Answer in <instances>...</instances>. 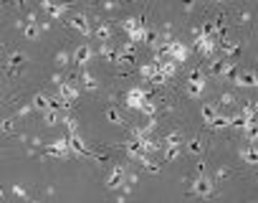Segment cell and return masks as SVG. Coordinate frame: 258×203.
I'll list each match as a JSON object with an SVG mask.
<instances>
[{"label": "cell", "mask_w": 258, "mask_h": 203, "mask_svg": "<svg viewBox=\"0 0 258 203\" xmlns=\"http://www.w3.org/2000/svg\"><path fill=\"white\" fill-rule=\"evenodd\" d=\"M210 74H215V76H225V79H235V74H238V66H235V61H228V59H213L210 61Z\"/></svg>", "instance_id": "8992f818"}, {"label": "cell", "mask_w": 258, "mask_h": 203, "mask_svg": "<svg viewBox=\"0 0 258 203\" xmlns=\"http://www.w3.org/2000/svg\"><path fill=\"white\" fill-rule=\"evenodd\" d=\"M223 178H228V170H225V168H220V170L215 173V183H220Z\"/></svg>", "instance_id": "d590c367"}, {"label": "cell", "mask_w": 258, "mask_h": 203, "mask_svg": "<svg viewBox=\"0 0 258 203\" xmlns=\"http://www.w3.org/2000/svg\"><path fill=\"white\" fill-rule=\"evenodd\" d=\"M187 153H192V155L203 153V142H200V137H192V140L187 142Z\"/></svg>", "instance_id": "1f68e13d"}, {"label": "cell", "mask_w": 258, "mask_h": 203, "mask_svg": "<svg viewBox=\"0 0 258 203\" xmlns=\"http://www.w3.org/2000/svg\"><path fill=\"white\" fill-rule=\"evenodd\" d=\"M41 8L46 11V16H48L51 21H58V18L66 16V6H63V3H51V0H43Z\"/></svg>", "instance_id": "9a60e30c"}, {"label": "cell", "mask_w": 258, "mask_h": 203, "mask_svg": "<svg viewBox=\"0 0 258 203\" xmlns=\"http://www.w3.org/2000/svg\"><path fill=\"white\" fill-rule=\"evenodd\" d=\"M157 71H160V69H157V64H155V61H152V64H142V66H140V76H142L145 81H155Z\"/></svg>", "instance_id": "d4e9b609"}, {"label": "cell", "mask_w": 258, "mask_h": 203, "mask_svg": "<svg viewBox=\"0 0 258 203\" xmlns=\"http://www.w3.org/2000/svg\"><path fill=\"white\" fill-rule=\"evenodd\" d=\"M195 48H198V54L200 56H213L215 54V48H218V36L213 33V28L210 26H205V28H198L195 31Z\"/></svg>", "instance_id": "6da1fadb"}, {"label": "cell", "mask_w": 258, "mask_h": 203, "mask_svg": "<svg viewBox=\"0 0 258 203\" xmlns=\"http://www.w3.org/2000/svg\"><path fill=\"white\" fill-rule=\"evenodd\" d=\"M99 56L104 61H109V64H119V48L114 43H101L99 46Z\"/></svg>", "instance_id": "ac0fdd59"}, {"label": "cell", "mask_w": 258, "mask_h": 203, "mask_svg": "<svg viewBox=\"0 0 258 203\" xmlns=\"http://www.w3.org/2000/svg\"><path fill=\"white\" fill-rule=\"evenodd\" d=\"M220 105H225V107H230V105H235V96H233L230 91H225V94H220Z\"/></svg>", "instance_id": "836d02e7"}, {"label": "cell", "mask_w": 258, "mask_h": 203, "mask_svg": "<svg viewBox=\"0 0 258 203\" xmlns=\"http://www.w3.org/2000/svg\"><path fill=\"white\" fill-rule=\"evenodd\" d=\"M71 56H74V64L84 71V69H86V64H89V61H91V56H94V48H91L89 43H79V46L74 48V54H71Z\"/></svg>", "instance_id": "30bf717a"}, {"label": "cell", "mask_w": 258, "mask_h": 203, "mask_svg": "<svg viewBox=\"0 0 258 203\" xmlns=\"http://www.w3.org/2000/svg\"><path fill=\"white\" fill-rule=\"evenodd\" d=\"M142 115L147 120H157V105H155V102H147V105L142 107Z\"/></svg>", "instance_id": "4dcf8cb0"}, {"label": "cell", "mask_w": 258, "mask_h": 203, "mask_svg": "<svg viewBox=\"0 0 258 203\" xmlns=\"http://www.w3.org/2000/svg\"><path fill=\"white\" fill-rule=\"evenodd\" d=\"M79 74H81V86H84L86 91H96V86H99L96 76H94L91 71H86V69H84V71H79Z\"/></svg>", "instance_id": "603a6c76"}, {"label": "cell", "mask_w": 258, "mask_h": 203, "mask_svg": "<svg viewBox=\"0 0 258 203\" xmlns=\"http://www.w3.org/2000/svg\"><path fill=\"white\" fill-rule=\"evenodd\" d=\"M124 180H126V170H124V165H114L111 170H109V175H106V188L109 190H119L121 185H124Z\"/></svg>", "instance_id": "9c48e42d"}, {"label": "cell", "mask_w": 258, "mask_h": 203, "mask_svg": "<svg viewBox=\"0 0 258 203\" xmlns=\"http://www.w3.org/2000/svg\"><path fill=\"white\" fill-rule=\"evenodd\" d=\"M61 125L66 127L69 135H79V130H76V120H74L71 115H63V122H61Z\"/></svg>", "instance_id": "f546056e"}, {"label": "cell", "mask_w": 258, "mask_h": 203, "mask_svg": "<svg viewBox=\"0 0 258 203\" xmlns=\"http://www.w3.org/2000/svg\"><path fill=\"white\" fill-rule=\"evenodd\" d=\"M162 153H165V163H172L185 153V145H167V147H162Z\"/></svg>", "instance_id": "cb8c5ba5"}, {"label": "cell", "mask_w": 258, "mask_h": 203, "mask_svg": "<svg viewBox=\"0 0 258 203\" xmlns=\"http://www.w3.org/2000/svg\"><path fill=\"white\" fill-rule=\"evenodd\" d=\"M31 107H33V112L46 115V112L51 110V96H48V94H43V91L33 94V99H31Z\"/></svg>", "instance_id": "5bb4252c"}, {"label": "cell", "mask_w": 258, "mask_h": 203, "mask_svg": "<svg viewBox=\"0 0 258 203\" xmlns=\"http://www.w3.org/2000/svg\"><path fill=\"white\" fill-rule=\"evenodd\" d=\"M106 117L111 120V125H121V117H119V112H116V110H111V107H109V110H106Z\"/></svg>", "instance_id": "e575fe53"}, {"label": "cell", "mask_w": 258, "mask_h": 203, "mask_svg": "<svg viewBox=\"0 0 258 203\" xmlns=\"http://www.w3.org/2000/svg\"><path fill=\"white\" fill-rule=\"evenodd\" d=\"M240 158H243V163H248V165H258V147H255V145H245V147L240 150Z\"/></svg>", "instance_id": "7402d4cb"}, {"label": "cell", "mask_w": 258, "mask_h": 203, "mask_svg": "<svg viewBox=\"0 0 258 203\" xmlns=\"http://www.w3.org/2000/svg\"><path fill=\"white\" fill-rule=\"evenodd\" d=\"M23 61H26V56H23V54H18V51H16V54H11V59H8V64H6V74H11V76H13V74H18V69L23 66Z\"/></svg>", "instance_id": "ffe728a7"}, {"label": "cell", "mask_w": 258, "mask_h": 203, "mask_svg": "<svg viewBox=\"0 0 258 203\" xmlns=\"http://www.w3.org/2000/svg\"><path fill=\"white\" fill-rule=\"evenodd\" d=\"M200 115H203V120H205V125H210L215 117H218V107L215 105H203V110H200Z\"/></svg>", "instance_id": "83f0119b"}, {"label": "cell", "mask_w": 258, "mask_h": 203, "mask_svg": "<svg viewBox=\"0 0 258 203\" xmlns=\"http://www.w3.org/2000/svg\"><path fill=\"white\" fill-rule=\"evenodd\" d=\"M187 56H190V48H187L182 41H170V59H172L175 64L187 61Z\"/></svg>", "instance_id": "7c38bea8"}, {"label": "cell", "mask_w": 258, "mask_h": 203, "mask_svg": "<svg viewBox=\"0 0 258 203\" xmlns=\"http://www.w3.org/2000/svg\"><path fill=\"white\" fill-rule=\"evenodd\" d=\"M69 26H71L76 33H81L84 38H89V36L94 33V31H91V23H89V18H86V16H81V13H79V16H71V18H69Z\"/></svg>", "instance_id": "8fae6325"}, {"label": "cell", "mask_w": 258, "mask_h": 203, "mask_svg": "<svg viewBox=\"0 0 258 203\" xmlns=\"http://www.w3.org/2000/svg\"><path fill=\"white\" fill-rule=\"evenodd\" d=\"M185 91H187V96L200 99V96L205 94V76H203L200 71H192V74L185 79Z\"/></svg>", "instance_id": "52a82bcc"}, {"label": "cell", "mask_w": 258, "mask_h": 203, "mask_svg": "<svg viewBox=\"0 0 258 203\" xmlns=\"http://www.w3.org/2000/svg\"><path fill=\"white\" fill-rule=\"evenodd\" d=\"M167 145H185V137L180 132H170L162 137V147H167Z\"/></svg>", "instance_id": "f1b7e54d"}, {"label": "cell", "mask_w": 258, "mask_h": 203, "mask_svg": "<svg viewBox=\"0 0 258 203\" xmlns=\"http://www.w3.org/2000/svg\"><path fill=\"white\" fill-rule=\"evenodd\" d=\"M11 130H13V120H6L3 122V132H11Z\"/></svg>", "instance_id": "74e56055"}, {"label": "cell", "mask_w": 258, "mask_h": 203, "mask_svg": "<svg viewBox=\"0 0 258 203\" xmlns=\"http://www.w3.org/2000/svg\"><path fill=\"white\" fill-rule=\"evenodd\" d=\"M69 61H74V56H71L69 51H58V54H56V64H58V66H66Z\"/></svg>", "instance_id": "d6a6232c"}, {"label": "cell", "mask_w": 258, "mask_h": 203, "mask_svg": "<svg viewBox=\"0 0 258 203\" xmlns=\"http://www.w3.org/2000/svg\"><path fill=\"white\" fill-rule=\"evenodd\" d=\"M79 94H81V86L69 84V81H61V84H58V96H61V102H63L66 107H74V105H76Z\"/></svg>", "instance_id": "ba28073f"}, {"label": "cell", "mask_w": 258, "mask_h": 203, "mask_svg": "<svg viewBox=\"0 0 258 203\" xmlns=\"http://www.w3.org/2000/svg\"><path fill=\"white\" fill-rule=\"evenodd\" d=\"M215 190H218V183H215V178H210L208 173H198V178L190 183V195H195V198H213L215 195Z\"/></svg>", "instance_id": "7a4b0ae2"}, {"label": "cell", "mask_w": 258, "mask_h": 203, "mask_svg": "<svg viewBox=\"0 0 258 203\" xmlns=\"http://www.w3.org/2000/svg\"><path fill=\"white\" fill-rule=\"evenodd\" d=\"M233 84L238 89H250V86H258V76L253 71H238L235 79H233Z\"/></svg>", "instance_id": "4fadbf2b"}, {"label": "cell", "mask_w": 258, "mask_h": 203, "mask_svg": "<svg viewBox=\"0 0 258 203\" xmlns=\"http://www.w3.org/2000/svg\"><path fill=\"white\" fill-rule=\"evenodd\" d=\"M220 48H223V59L233 61V59L238 56V51H240V43H238V41H230V38H225V41L220 43Z\"/></svg>", "instance_id": "d6986e66"}, {"label": "cell", "mask_w": 258, "mask_h": 203, "mask_svg": "<svg viewBox=\"0 0 258 203\" xmlns=\"http://www.w3.org/2000/svg\"><path fill=\"white\" fill-rule=\"evenodd\" d=\"M43 153H46V155H51V158H56V160H69V158H74V153H71V145H69V137H66V135H63V137L51 140V142L43 147Z\"/></svg>", "instance_id": "3957f363"}, {"label": "cell", "mask_w": 258, "mask_h": 203, "mask_svg": "<svg viewBox=\"0 0 258 203\" xmlns=\"http://www.w3.org/2000/svg\"><path fill=\"white\" fill-rule=\"evenodd\" d=\"M13 193H16L18 198H26V188H21V185H13Z\"/></svg>", "instance_id": "8d00e7d4"}, {"label": "cell", "mask_w": 258, "mask_h": 203, "mask_svg": "<svg viewBox=\"0 0 258 203\" xmlns=\"http://www.w3.org/2000/svg\"><path fill=\"white\" fill-rule=\"evenodd\" d=\"M28 203H43V200H28Z\"/></svg>", "instance_id": "f35d334b"}, {"label": "cell", "mask_w": 258, "mask_h": 203, "mask_svg": "<svg viewBox=\"0 0 258 203\" xmlns=\"http://www.w3.org/2000/svg\"><path fill=\"white\" fill-rule=\"evenodd\" d=\"M230 125H233V117H228V115H218L208 127H210V130H225V127H230Z\"/></svg>", "instance_id": "4316f807"}, {"label": "cell", "mask_w": 258, "mask_h": 203, "mask_svg": "<svg viewBox=\"0 0 258 203\" xmlns=\"http://www.w3.org/2000/svg\"><path fill=\"white\" fill-rule=\"evenodd\" d=\"M94 36H96V38H99L101 43H111V26L101 21V23H99V26L94 28Z\"/></svg>", "instance_id": "44dd1931"}, {"label": "cell", "mask_w": 258, "mask_h": 203, "mask_svg": "<svg viewBox=\"0 0 258 203\" xmlns=\"http://www.w3.org/2000/svg\"><path fill=\"white\" fill-rule=\"evenodd\" d=\"M150 102V96H147V91L142 89V86H129L126 91H124V105L129 107V110H137V112H142V107Z\"/></svg>", "instance_id": "277c9868"}, {"label": "cell", "mask_w": 258, "mask_h": 203, "mask_svg": "<svg viewBox=\"0 0 258 203\" xmlns=\"http://www.w3.org/2000/svg\"><path fill=\"white\" fill-rule=\"evenodd\" d=\"M38 36H41V26H38L36 16H28V21H26V26H23V38H28V41H36Z\"/></svg>", "instance_id": "e0dca14e"}, {"label": "cell", "mask_w": 258, "mask_h": 203, "mask_svg": "<svg viewBox=\"0 0 258 203\" xmlns=\"http://www.w3.org/2000/svg\"><path fill=\"white\" fill-rule=\"evenodd\" d=\"M69 137V145H71V153L74 155H79V158H84V155H91V150H89V145L79 137V135H66Z\"/></svg>", "instance_id": "2e32d148"}, {"label": "cell", "mask_w": 258, "mask_h": 203, "mask_svg": "<svg viewBox=\"0 0 258 203\" xmlns=\"http://www.w3.org/2000/svg\"><path fill=\"white\" fill-rule=\"evenodd\" d=\"M63 115H66V112H56V110H48V112L43 115V122H46L48 127H56V125H61V122H63Z\"/></svg>", "instance_id": "484cf974"}, {"label": "cell", "mask_w": 258, "mask_h": 203, "mask_svg": "<svg viewBox=\"0 0 258 203\" xmlns=\"http://www.w3.org/2000/svg\"><path fill=\"white\" fill-rule=\"evenodd\" d=\"M132 137H135V140H137V142L150 153V155L162 150V140H155V137H152V132H150L147 127H137V130H132Z\"/></svg>", "instance_id": "5b68a950"}]
</instances>
